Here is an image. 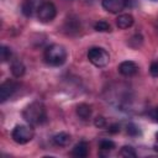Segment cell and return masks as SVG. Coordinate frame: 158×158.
Masks as SVG:
<instances>
[{
  "label": "cell",
  "mask_w": 158,
  "mask_h": 158,
  "mask_svg": "<svg viewBox=\"0 0 158 158\" xmlns=\"http://www.w3.org/2000/svg\"><path fill=\"white\" fill-rule=\"evenodd\" d=\"M22 117L30 125H42L47 121L46 107L41 101H33L23 109Z\"/></svg>",
  "instance_id": "6da1fadb"
},
{
  "label": "cell",
  "mask_w": 158,
  "mask_h": 158,
  "mask_svg": "<svg viewBox=\"0 0 158 158\" xmlns=\"http://www.w3.org/2000/svg\"><path fill=\"white\" fill-rule=\"evenodd\" d=\"M44 60L52 67H60L67 60V49L62 44H49L44 49Z\"/></svg>",
  "instance_id": "7a4b0ae2"
},
{
  "label": "cell",
  "mask_w": 158,
  "mask_h": 158,
  "mask_svg": "<svg viewBox=\"0 0 158 158\" xmlns=\"http://www.w3.org/2000/svg\"><path fill=\"white\" fill-rule=\"evenodd\" d=\"M88 59L93 65L98 68H104L109 64L110 56L109 52L101 47H90L88 51Z\"/></svg>",
  "instance_id": "3957f363"
},
{
  "label": "cell",
  "mask_w": 158,
  "mask_h": 158,
  "mask_svg": "<svg viewBox=\"0 0 158 158\" xmlns=\"http://www.w3.org/2000/svg\"><path fill=\"white\" fill-rule=\"evenodd\" d=\"M35 136V131L30 125H17L11 132L12 139L19 144H25L30 142Z\"/></svg>",
  "instance_id": "277c9868"
},
{
  "label": "cell",
  "mask_w": 158,
  "mask_h": 158,
  "mask_svg": "<svg viewBox=\"0 0 158 158\" xmlns=\"http://www.w3.org/2000/svg\"><path fill=\"white\" fill-rule=\"evenodd\" d=\"M57 15V7L53 2L51 1H44L42 4V6L40 7L38 12H37V17L41 22L43 23H47V22H51Z\"/></svg>",
  "instance_id": "5b68a950"
},
{
  "label": "cell",
  "mask_w": 158,
  "mask_h": 158,
  "mask_svg": "<svg viewBox=\"0 0 158 158\" xmlns=\"http://www.w3.org/2000/svg\"><path fill=\"white\" fill-rule=\"evenodd\" d=\"M19 88V84L11 79H7L5 80L1 85H0V101L1 102H5L7 99H10L15 91L17 90Z\"/></svg>",
  "instance_id": "8992f818"
},
{
  "label": "cell",
  "mask_w": 158,
  "mask_h": 158,
  "mask_svg": "<svg viewBox=\"0 0 158 158\" xmlns=\"http://www.w3.org/2000/svg\"><path fill=\"white\" fill-rule=\"evenodd\" d=\"M46 0H23L21 5V11L26 17H32L33 15H37L40 7Z\"/></svg>",
  "instance_id": "52a82bcc"
},
{
  "label": "cell",
  "mask_w": 158,
  "mask_h": 158,
  "mask_svg": "<svg viewBox=\"0 0 158 158\" xmlns=\"http://www.w3.org/2000/svg\"><path fill=\"white\" fill-rule=\"evenodd\" d=\"M102 7L111 14H118L127 6V0H101Z\"/></svg>",
  "instance_id": "ba28073f"
},
{
  "label": "cell",
  "mask_w": 158,
  "mask_h": 158,
  "mask_svg": "<svg viewBox=\"0 0 158 158\" xmlns=\"http://www.w3.org/2000/svg\"><path fill=\"white\" fill-rule=\"evenodd\" d=\"M63 28H64V32H65L67 35L73 36V35H77V33L80 32L81 25H80V21H79L78 17H75V16H69V17L65 20Z\"/></svg>",
  "instance_id": "9c48e42d"
},
{
  "label": "cell",
  "mask_w": 158,
  "mask_h": 158,
  "mask_svg": "<svg viewBox=\"0 0 158 158\" xmlns=\"http://www.w3.org/2000/svg\"><path fill=\"white\" fill-rule=\"evenodd\" d=\"M118 72L123 77H132L138 72V65L133 60H123L118 64Z\"/></svg>",
  "instance_id": "30bf717a"
},
{
  "label": "cell",
  "mask_w": 158,
  "mask_h": 158,
  "mask_svg": "<svg viewBox=\"0 0 158 158\" xmlns=\"http://www.w3.org/2000/svg\"><path fill=\"white\" fill-rule=\"evenodd\" d=\"M72 154L77 158H85L89 154V144L85 141H80L79 143H77L73 149H72Z\"/></svg>",
  "instance_id": "8fae6325"
},
{
  "label": "cell",
  "mask_w": 158,
  "mask_h": 158,
  "mask_svg": "<svg viewBox=\"0 0 158 158\" xmlns=\"http://www.w3.org/2000/svg\"><path fill=\"white\" fill-rule=\"evenodd\" d=\"M70 141H72L70 135L67 133V132H58L52 137L53 144H56L58 147H65V146H68L70 143Z\"/></svg>",
  "instance_id": "7c38bea8"
},
{
  "label": "cell",
  "mask_w": 158,
  "mask_h": 158,
  "mask_svg": "<svg viewBox=\"0 0 158 158\" xmlns=\"http://www.w3.org/2000/svg\"><path fill=\"white\" fill-rule=\"evenodd\" d=\"M133 16L130 15V14H121L117 19H116V25L118 28L121 30H126V28H130L132 25H133Z\"/></svg>",
  "instance_id": "4fadbf2b"
},
{
  "label": "cell",
  "mask_w": 158,
  "mask_h": 158,
  "mask_svg": "<svg viewBox=\"0 0 158 158\" xmlns=\"http://www.w3.org/2000/svg\"><path fill=\"white\" fill-rule=\"evenodd\" d=\"M91 112H93L91 106L88 105V104H79V105L77 106V115H78V117H79L80 120H83V121L89 120L90 116H91Z\"/></svg>",
  "instance_id": "5bb4252c"
},
{
  "label": "cell",
  "mask_w": 158,
  "mask_h": 158,
  "mask_svg": "<svg viewBox=\"0 0 158 158\" xmlns=\"http://www.w3.org/2000/svg\"><path fill=\"white\" fill-rule=\"evenodd\" d=\"M10 69H11V73H12L14 77L20 78V77H22L25 74V69L26 68H25V64L20 59H15V60H12Z\"/></svg>",
  "instance_id": "9a60e30c"
},
{
  "label": "cell",
  "mask_w": 158,
  "mask_h": 158,
  "mask_svg": "<svg viewBox=\"0 0 158 158\" xmlns=\"http://www.w3.org/2000/svg\"><path fill=\"white\" fill-rule=\"evenodd\" d=\"M120 156L121 157H125V158H135V157H137V153H136V151H135L133 147H131V146H123L120 149Z\"/></svg>",
  "instance_id": "2e32d148"
},
{
  "label": "cell",
  "mask_w": 158,
  "mask_h": 158,
  "mask_svg": "<svg viewBox=\"0 0 158 158\" xmlns=\"http://www.w3.org/2000/svg\"><path fill=\"white\" fill-rule=\"evenodd\" d=\"M94 28H95V31H98V32H109V31L111 30V26H110L109 22H106V21H104V20H100V21H98V22L94 25Z\"/></svg>",
  "instance_id": "e0dca14e"
},
{
  "label": "cell",
  "mask_w": 158,
  "mask_h": 158,
  "mask_svg": "<svg viewBox=\"0 0 158 158\" xmlns=\"http://www.w3.org/2000/svg\"><path fill=\"white\" fill-rule=\"evenodd\" d=\"M126 131H127V133H128L130 136H132V137H137V136L141 135V128H139L136 123H133V122L127 123V126H126Z\"/></svg>",
  "instance_id": "ac0fdd59"
},
{
  "label": "cell",
  "mask_w": 158,
  "mask_h": 158,
  "mask_svg": "<svg viewBox=\"0 0 158 158\" xmlns=\"http://www.w3.org/2000/svg\"><path fill=\"white\" fill-rule=\"evenodd\" d=\"M115 148V142L111 139H101L99 143L100 151H112Z\"/></svg>",
  "instance_id": "d6986e66"
},
{
  "label": "cell",
  "mask_w": 158,
  "mask_h": 158,
  "mask_svg": "<svg viewBox=\"0 0 158 158\" xmlns=\"http://www.w3.org/2000/svg\"><path fill=\"white\" fill-rule=\"evenodd\" d=\"M12 56V52H11V48L7 47V46H1V49H0V57H1V62H7Z\"/></svg>",
  "instance_id": "ffe728a7"
},
{
  "label": "cell",
  "mask_w": 158,
  "mask_h": 158,
  "mask_svg": "<svg viewBox=\"0 0 158 158\" xmlns=\"http://www.w3.org/2000/svg\"><path fill=\"white\" fill-rule=\"evenodd\" d=\"M142 41H143V38H142L141 35H135V36H132L131 40L128 41V44H130L132 48H138V47L142 44Z\"/></svg>",
  "instance_id": "44dd1931"
},
{
  "label": "cell",
  "mask_w": 158,
  "mask_h": 158,
  "mask_svg": "<svg viewBox=\"0 0 158 158\" xmlns=\"http://www.w3.org/2000/svg\"><path fill=\"white\" fill-rule=\"evenodd\" d=\"M94 125L98 128H104V127H106V118L104 116H96L94 118Z\"/></svg>",
  "instance_id": "7402d4cb"
},
{
  "label": "cell",
  "mask_w": 158,
  "mask_h": 158,
  "mask_svg": "<svg viewBox=\"0 0 158 158\" xmlns=\"http://www.w3.org/2000/svg\"><path fill=\"white\" fill-rule=\"evenodd\" d=\"M149 73L152 77H158V62H152L151 63V67H149Z\"/></svg>",
  "instance_id": "603a6c76"
},
{
  "label": "cell",
  "mask_w": 158,
  "mask_h": 158,
  "mask_svg": "<svg viewBox=\"0 0 158 158\" xmlns=\"http://www.w3.org/2000/svg\"><path fill=\"white\" fill-rule=\"evenodd\" d=\"M107 131H109L110 133H112V135L118 133V132H120V125H118V123H111V125L109 126Z\"/></svg>",
  "instance_id": "cb8c5ba5"
},
{
  "label": "cell",
  "mask_w": 158,
  "mask_h": 158,
  "mask_svg": "<svg viewBox=\"0 0 158 158\" xmlns=\"http://www.w3.org/2000/svg\"><path fill=\"white\" fill-rule=\"evenodd\" d=\"M151 117H152L156 122H158V107H156V109H153V110L151 111Z\"/></svg>",
  "instance_id": "d4e9b609"
},
{
  "label": "cell",
  "mask_w": 158,
  "mask_h": 158,
  "mask_svg": "<svg viewBox=\"0 0 158 158\" xmlns=\"http://www.w3.org/2000/svg\"><path fill=\"white\" fill-rule=\"evenodd\" d=\"M154 149H156V151L158 152V144H156V146H154Z\"/></svg>",
  "instance_id": "484cf974"
},
{
  "label": "cell",
  "mask_w": 158,
  "mask_h": 158,
  "mask_svg": "<svg viewBox=\"0 0 158 158\" xmlns=\"http://www.w3.org/2000/svg\"><path fill=\"white\" fill-rule=\"evenodd\" d=\"M156 139H157V141H158V131H157V132H156Z\"/></svg>",
  "instance_id": "4316f807"
},
{
  "label": "cell",
  "mask_w": 158,
  "mask_h": 158,
  "mask_svg": "<svg viewBox=\"0 0 158 158\" xmlns=\"http://www.w3.org/2000/svg\"><path fill=\"white\" fill-rule=\"evenodd\" d=\"M86 1H88V2H89V1H90V2H91V1H94V0H86Z\"/></svg>",
  "instance_id": "83f0119b"
}]
</instances>
